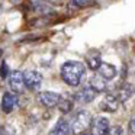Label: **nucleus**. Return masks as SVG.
I'll use <instances>...</instances> for the list:
<instances>
[{
  "label": "nucleus",
  "instance_id": "1",
  "mask_svg": "<svg viewBox=\"0 0 135 135\" xmlns=\"http://www.w3.org/2000/svg\"><path fill=\"white\" fill-rule=\"evenodd\" d=\"M61 79L71 87L80 84L81 79L86 76V67L80 61H67L61 65Z\"/></svg>",
  "mask_w": 135,
  "mask_h": 135
},
{
  "label": "nucleus",
  "instance_id": "2",
  "mask_svg": "<svg viewBox=\"0 0 135 135\" xmlns=\"http://www.w3.org/2000/svg\"><path fill=\"white\" fill-rule=\"evenodd\" d=\"M90 122H91V115L89 110H79L76 115H74L73 120L70 123V129L73 134L76 135H81L84 134L86 131L89 129L90 126Z\"/></svg>",
  "mask_w": 135,
  "mask_h": 135
},
{
  "label": "nucleus",
  "instance_id": "3",
  "mask_svg": "<svg viewBox=\"0 0 135 135\" xmlns=\"http://www.w3.org/2000/svg\"><path fill=\"white\" fill-rule=\"evenodd\" d=\"M89 128H90V135H108L110 125H109V120L106 118L97 116V118H91Z\"/></svg>",
  "mask_w": 135,
  "mask_h": 135
},
{
  "label": "nucleus",
  "instance_id": "4",
  "mask_svg": "<svg viewBox=\"0 0 135 135\" xmlns=\"http://www.w3.org/2000/svg\"><path fill=\"white\" fill-rule=\"evenodd\" d=\"M9 87L16 94H21L25 91L26 87H25V83H23V73L22 71L16 70L9 74Z\"/></svg>",
  "mask_w": 135,
  "mask_h": 135
},
{
  "label": "nucleus",
  "instance_id": "5",
  "mask_svg": "<svg viewBox=\"0 0 135 135\" xmlns=\"http://www.w3.org/2000/svg\"><path fill=\"white\" fill-rule=\"evenodd\" d=\"M23 83H25V87L29 89V90L35 91L39 89L42 83V76L41 73L38 71H33V70H28L23 73Z\"/></svg>",
  "mask_w": 135,
  "mask_h": 135
},
{
  "label": "nucleus",
  "instance_id": "6",
  "mask_svg": "<svg viewBox=\"0 0 135 135\" xmlns=\"http://www.w3.org/2000/svg\"><path fill=\"white\" fill-rule=\"evenodd\" d=\"M60 96L61 94L55 93V91H39L36 94V102L44 108H54V106L58 105Z\"/></svg>",
  "mask_w": 135,
  "mask_h": 135
},
{
  "label": "nucleus",
  "instance_id": "7",
  "mask_svg": "<svg viewBox=\"0 0 135 135\" xmlns=\"http://www.w3.org/2000/svg\"><path fill=\"white\" fill-rule=\"evenodd\" d=\"M134 93H135L134 84H131V83H123V84L118 86L115 97L118 99L119 103H123V102H126L128 99H131V97L134 96Z\"/></svg>",
  "mask_w": 135,
  "mask_h": 135
},
{
  "label": "nucleus",
  "instance_id": "8",
  "mask_svg": "<svg viewBox=\"0 0 135 135\" xmlns=\"http://www.w3.org/2000/svg\"><path fill=\"white\" fill-rule=\"evenodd\" d=\"M118 108H119V102L115 97V94L109 93L103 97V100L100 102V109L105 112H116Z\"/></svg>",
  "mask_w": 135,
  "mask_h": 135
},
{
  "label": "nucleus",
  "instance_id": "9",
  "mask_svg": "<svg viewBox=\"0 0 135 135\" xmlns=\"http://www.w3.org/2000/svg\"><path fill=\"white\" fill-rule=\"evenodd\" d=\"M94 97H96V93L91 87H83L74 94V100H77L79 103H90Z\"/></svg>",
  "mask_w": 135,
  "mask_h": 135
},
{
  "label": "nucleus",
  "instance_id": "10",
  "mask_svg": "<svg viewBox=\"0 0 135 135\" xmlns=\"http://www.w3.org/2000/svg\"><path fill=\"white\" fill-rule=\"evenodd\" d=\"M97 74H99L103 80L108 81V80H112V79L116 77V68H115V65H112V64L102 62V64L99 65V68H97Z\"/></svg>",
  "mask_w": 135,
  "mask_h": 135
},
{
  "label": "nucleus",
  "instance_id": "11",
  "mask_svg": "<svg viewBox=\"0 0 135 135\" xmlns=\"http://www.w3.org/2000/svg\"><path fill=\"white\" fill-rule=\"evenodd\" d=\"M70 132H71V129H70L68 120L64 119V118H61V119H58V122L55 123V126L51 129L50 135H70Z\"/></svg>",
  "mask_w": 135,
  "mask_h": 135
},
{
  "label": "nucleus",
  "instance_id": "12",
  "mask_svg": "<svg viewBox=\"0 0 135 135\" xmlns=\"http://www.w3.org/2000/svg\"><path fill=\"white\" fill-rule=\"evenodd\" d=\"M58 109L62 113H70L74 108V97L71 94H64V96H60L58 100Z\"/></svg>",
  "mask_w": 135,
  "mask_h": 135
},
{
  "label": "nucleus",
  "instance_id": "13",
  "mask_svg": "<svg viewBox=\"0 0 135 135\" xmlns=\"http://www.w3.org/2000/svg\"><path fill=\"white\" fill-rule=\"evenodd\" d=\"M90 87L94 90L96 94L103 93V91H106V89H108V83H106V80H103L99 74H94L90 79Z\"/></svg>",
  "mask_w": 135,
  "mask_h": 135
},
{
  "label": "nucleus",
  "instance_id": "14",
  "mask_svg": "<svg viewBox=\"0 0 135 135\" xmlns=\"http://www.w3.org/2000/svg\"><path fill=\"white\" fill-rule=\"evenodd\" d=\"M15 103H16L15 94L6 91L3 94V97H2V109H3L4 113H10L13 110V108H15Z\"/></svg>",
  "mask_w": 135,
  "mask_h": 135
},
{
  "label": "nucleus",
  "instance_id": "15",
  "mask_svg": "<svg viewBox=\"0 0 135 135\" xmlns=\"http://www.w3.org/2000/svg\"><path fill=\"white\" fill-rule=\"evenodd\" d=\"M102 64V60H100V54L99 52H91L87 55V65L89 68L96 71L99 68V65Z\"/></svg>",
  "mask_w": 135,
  "mask_h": 135
},
{
  "label": "nucleus",
  "instance_id": "16",
  "mask_svg": "<svg viewBox=\"0 0 135 135\" xmlns=\"http://www.w3.org/2000/svg\"><path fill=\"white\" fill-rule=\"evenodd\" d=\"M108 135H123V128L120 125H115L112 128H109Z\"/></svg>",
  "mask_w": 135,
  "mask_h": 135
},
{
  "label": "nucleus",
  "instance_id": "17",
  "mask_svg": "<svg viewBox=\"0 0 135 135\" xmlns=\"http://www.w3.org/2000/svg\"><path fill=\"white\" fill-rule=\"evenodd\" d=\"M0 135H15V129L10 125L0 126Z\"/></svg>",
  "mask_w": 135,
  "mask_h": 135
},
{
  "label": "nucleus",
  "instance_id": "18",
  "mask_svg": "<svg viewBox=\"0 0 135 135\" xmlns=\"http://www.w3.org/2000/svg\"><path fill=\"white\" fill-rule=\"evenodd\" d=\"M0 77L2 79H7L9 77V65L6 62H3V64L0 65Z\"/></svg>",
  "mask_w": 135,
  "mask_h": 135
},
{
  "label": "nucleus",
  "instance_id": "19",
  "mask_svg": "<svg viewBox=\"0 0 135 135\" xmlns=\"http://www.w3.org/2000/svg\"><path fill=\"white\" fill-rule=\"evenodd\" d=\"M90 2H91V0H71L70 4H71V6H74V7H81V6H84V4L90 3Z\"/></svg>",
  "mask_w": 135,
  "mask_h": 135
},
{
  "label": "nucleus",
  "instance_id": "20",
  "mask_svg": "<svg viewBox=\"0 0 135 135\" xmlns=\"http://www.w3.org/2000/svg\"><path fill=\"white\" fill-rule=\"evenodd\" d=\"M128 134L135 135V116L131 118V120L128 122Z\"/></svg>",
  "mask_w": 135,
  "mask_h": 135
},
{
  "label": "nucleus",
  "instance_id": "21",
  "mask_svg": "<svg viewBox=\"0 0 135 135\" xmlns=\"http://www.w3.org/2000/svg\"><path fill=\"white\" fill-rule=\"evenodd\" d=\"M2 54H3V51H2V50H0V55H2Z\"/></svg>",
  "mask_w": 135,
  "mask_h": 135
},
{
  "label": "nucleus",
  "instance_id": "22",
  "mask_svg": "<svg viewBox=\"0 0 135 135\" xmlns=\"http://www.w3.org/2000/svg\"><path fill=\"white\" fill-rule=\"evenodd\" d=\"M81 135H90V134H86V132H84V134H81Z\"/></svg>",
  "mask_w": 135,
  "mask_h": 135
},
{
  "label": "nucleus",
  "instance_id": "23",
  "mask_svg": "<svg viewBox=\"0 0 135 135\" xmlns=\"http://www.w3.org/2000/svg\"><path fill=\"white\" fill-rule=\"evenodd\" d=\"M13 2H16V0H13Z\"/></svg>",
  "mask_w": 135,
  "mask_h": 135
}]
</instances>
